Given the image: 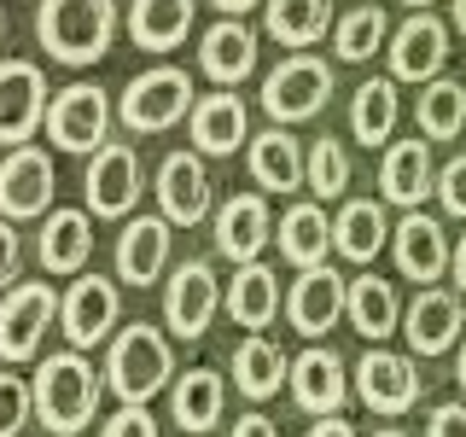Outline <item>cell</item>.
<instances>
[{
  "instance_id": "5",
  "label": "cell",
  "mask_w": 466,
  "mask_h": 437,
  "mask_svg": "<svg viewBox=\"0 0 466 437\" xmlns=\"http://www.w3.org/2000/svg\"><path fill=\"white\" fill-rule=\"evenodd\" d=\"M327 99H332V65L315 53H291L262 76V111L274 123H309Z\"/></svg>"
},
{
  "instance_id": "23",
  "label": "cell",
  "mask_w": 466,
  "mask_h": 437,
  "mask_svg": "<svg viewBox=\"0 0 466 437\" xmlns=\"http://www.w3.org/2000/svg\"><path fill=\"white\" fill-rule=\"evenodd\" d=\"M157 204L175 228H193L210 216V169H204L198 152H169L164 169H157Z\"/></svg>"
},
{
  "instance_id": "49",
  "label": "cell",
  "mask_w": 466,
  "mask_h": 437,
  "mask_svg": "<svg viewBox=\"0 0 466 437\" xmlns=\"http://www.w3.org/2000/svg\"><path fill=\"white\" fill-rule=\"evenodd\" d=\"M449 24H455L461 36H466V0H455V6H449Z\"/></svg>"
},
{
  "instance_id": "3",
  "label": "cell",
  "mask_w": 466,
  "mask_h": 437,
  "mask_svg": "<svg viewBox=\"0 0 466 437\" xmlns=\"http://www.w3.org/2000/svg\"><path fill=\"white\" fill-rule=\"evenodd\" d=\"M175 379V350L169 339L152 327V320H135L111 339V356H106V385L116 391L123 402H152Z\"/></svg>"
},
{
  "instance_id": "24",
  "label": "cell",
  "mask_w": 466,
  "mask_h": 437,
  "mask_svg": "<svg viewBox=\"0 0 466 437\" xmlns=\"http://www.w3.org/2000/svg\"><path fill=\"white\" fill-rule=\"evenodd\" d=\"M169 216H128L116 233V280L128 286H152L169 262Z\"/></svg>"
},
{
  "instance_id": "10",
  "label": "cell",
  "mask_w": 466,
  "mask_h": 437,
  "mask_svg": "<svg viewBox=\"0 0 466 437\" xmlns=\"http://www.w3.org/2000/svg\"><path fill=\"white\" fill-rule=\"evenodd\" d=\"M222 303H228V291H222V280H216V269L193 257V262H181V269L164 280V327L175 332V339H204Z\"/></svg>"
},
{
  "instance_id": "42",
  "label": "cell",
  "mask_w": 466,
  "mask_h": 437,
  "mask_svg": "<svg viewBox=\"0 0 466 437\" xmlns=\"http://www.w3.org/2000/svg\"><path fill=\"white\" fill-rule=\"evenodd\" d=\"M18 262H24V245H18V228L0 216V291L18 286Z\"/></svg>"
},
{
  "instance_id": "20",
  "label": "cell",
  "mask_w": 466,
  "mask_h": 437,
  "mask_svg": "<svg viewBox=\"0 0 466 437\" xmlns=\"http://www.w3.org/2000/svg\"><path fill=\"white\" fill-rule=\"evenodd\" d=\"M245 164H251V181L262 193H298V187H309V152L298 146V135H286V123L251 135Z\"/></svg>"
},
{
  "instance_id": "37",
  "label": "cell",
  "mask_w": 466,
  "mask_h": 437,
  "mask_svg": "<svg viewBox=\"0 0 466 437\" xmlns=\"http://www.w3.org/2000/svg\"><path fill=\"white\" fill-rule=\"evenodd\" d=\"M379 47H390L385 6H356V12H344V18L332 24V53L350 58V65H368Z\"/></svg>"
},
{
  "instance_id": "6",
  "label": "cell",
  "mask_w": 466,
  "mask_h": 437,
  "mask_svg": "<svg viewBox=\"0 0 466 437\" xmlns=\"http://www.w3.org/2000/svg\"><path fill=\"white\" fill-rule=\"evenodd\" d=\"M47 140L58 146V152L94 158L99 146L111 140V99H106V87L70 82L65 94H53V106H47Z\"/></svg>"
},
{
  "instance_id": "48",
  "label": "cell",
  "mask_w": 466,
  "mask_h": 437,
  "mask_svg": "<svg viewBox=\"0 0 466 437\" xmlns=\"http://www.w3.org/2000/svg\"><path fill=\"white\" fill-rule=\"evenodd\" d=\"M455 385H461V391H466V339H461V344H455Z\"/></svg>"
},
{
  "instance_id": "33",
  "label": "cell",
  "mask_w": 466,
  "mask_h": 437,
  "mask_svg": "<svg viewBox=\"0 0 466 437\" xmlns=\"http://www.w3.org/2000/svg\"><path fill=\"white\" fill-rule=\"evenodd\" d=\"M228 315L239 320V327L262 332L280 315V274H274L268 262H239V269H233V286H228Z\"/></svg>"
},
{
  "instance_id": "52",
  "label": "cell",
  "mask_w": 466,
  "mask_h": 437,
  "mask_svg": "<svg viewBox=\"0 0 466 437\" xmlns=\"http://www.w3.org/2000/svg\"><path fill=\"white\" fill-rule=\"evenodd\" d=\"M0 36H6V0H0Z\"/></svg>"
},
{
  "instance_id": "13",
  "label": "cell",
  "mask_w": 466,
  "mask_h": 437,
  "mask_svg": "<svg viewBox=\"0 0 466 437\" xmlns=\"http://www.w3.org/2000/svg\"><path fill=\"white\" fill-rule=\"evenodd\" d=\"M344 310H350V280L339 269H327V262L298 269V280L286 291V320L303 332V339H327V332L344 320Z\"/></svg>"
},
{
  "instance_id": "16",
  "label": "cell",
  "mask_w": 466,
  "mask_h": 437,
  "mask_svg": "<svg viewBox=\"0 0 466 437\" xmlns=\"http://www.w3.org/2000/svg\"><path fill=\"white\" fill-rule=\"evenodd\" d=\"M350 373H356V368H344V356L332 344L303 350V356L291 361V402H298L303 414H315V420L339 414V408L350 402V391H356Z\"/></svg>"
},
{
  "instance_id": "34",
  "label": "cell",
  "mask_w": 466,
  "mask_h": 437,
  "mask_svg": "<svg viewBox=\"0 0 466 437\" xmlns=\"http://www.w3.org/2000/svg\"><path fill=\"white\" fill-rule=\"evenodd\" d=\"M233 385H239L251 402H268L280 385H291V361H286V350L274 344V339H262V332H251V339L233 350Z\"/></svg>"
},
{
  "instance_id": "21",
  "label": "cell",
  "mask_w": 466,
  "mask_h": 437,
  "mask_svg": "<svg viewBox=\"0 0 466 437\" xmlns=\"http://www.w3.org/2000/svg\"><path fill=\"white\" fill-rule=\"evenodd\" d=\"M379 193L397 210H420V198L437 193V169H431V140H390L379 158Z\"/></svg>"
},
{
  "instance_id": "38",
  "label": "cell",
  "mask_w": 466,
  "mask_h": 437,
  "mask_svg": "<svg viewBox=\"0 0 466 437\" xmlns=\"http://www.w3.org/2000/svg\"><path fill=\"white\" fill-rule=\"evenodd\" d=\"M344 187H350V152H344V140L320 135L309 146V193L332 204V198H344Z\"/></svg>"
},
{
  "instance_id": "29",
  "label": "cell",
  "mask_w": 466,
  "mask_h": 437,
  "mask_svg": "<svg viewBox=\"0 0 466 437\" xmlns=\"http://www.w3.org/2000/svg\"><path fill=\"white\" fill-rule=\"evenodd\" d=\"M344 320L361 332L368 344H385L390 332H402V303H397V286L379 280V274H356L350 280V310Z\"/></svg>"
},
{
  "instance_id": "27",
  "label": "cell",
  "mask_w": 466,
  "mask_h": 437,
  "mask_svg": "<svg viewBox=\"0 0 466 437\" xmlns=\"http://www.w3.org/2000/svg\"><path fill=\"white\" fill-rule=\"evenodd\" d=\"M198 65H204V76H210L216 87H239L257 70V29L239 24V18H222L210 36H204Z\"/></svg>"
},
{
  "instance_id": "51",
  "label": "cell",
  "mask_w": 466,
  "mask_h": 437,
  "mask_svg": "<svg viewBox=\"0 0 466 437\" xmlns=\"http://www.w3.org/2000/svg\"><path fill=\"white\" fill-rule=\"evenodd\" d=\"M402 6H414V12H431V0H402Z\"/></svg>"
},
{
  "instance_id": "19",
  "label": "cell",
  "mask_w": 466,
  "mask_h": 437,
  "mask_svg": "<svg viewBox=\"0 0 466 437\" xmlns=\"http://www.w3.org/2000/svg\"><path fill=\"white\" fill-rule=\"evenodd\" d=\"M274 239V216H268V198L262 193H233L222 210H216V251H222L233 269L239 262H262Z\"/></svg>"
},
{
  "instance_id": "17",
  "label": "cell",
  "mask_w": 466,
  "mask_h": 437,
  "mask_svg": "<svg viewBox=\"0 0 466 437\" xmlns=\"http://www.w3.org/2000/svg\"><path fill=\"white\" fill-rule=\"evenodd\" d=\"M390 251H397V269H402V280H414V286H437L449 274V257H455V245H449V233L437 216L426 210H408L397 233H390Z\"/></svg>"
},
{
  "instance_id": "9",
  "label": "cell",
  "mask_w": 466,
  "mask_h": 437,
  "mask_svg": "<svg viewBox=\"0 0 466 437\" xmlns=\"http://www.w3.org/2000/svg\"><path fill=\"white\" fill-rule=\"evenodd\" d=\"M53 193H58L53 158L41 152L35 140L12 146V152L0 158V216H6V222H35V216H47Z\"/></svg>"
},
{
  "instance_id": "7",
  "label": "cell",
  "mask_w": 466,
  "mask_h": 437,
  "mask_svg": "<svg viewBox=\"0 0 466 437\" xmlns=\"http://www.w3.org/2000/svg\"><path fill=\"white\" fill-rule=\"evenodd\" d=\"M58 291L53 280H18L12 291H0V361H29L47 339V327L58 320Z\"/></svg>"
},
{
  "instance_id": "11",
  "label": "cell",
  "mask_w": 466,
  "mask_h": 437,
  "mask_svg": "<svg viewBox=\"0 0 466 437\" xmlns=\"http://www.w3.org/2000/svg\"><path fill=\"white\" fill-rule=\"evenodd\" d=\"M116 315H123V291H116V280H106V274H76L65 291V303H58V327H65L70 350H94L106 344L116 332Z\"/></svg>"
},
{
  "instance_id": "32",
  "label": "cell",
  "mask_w": 466,
  "mask_h": 437,
  "mask_svg": "<svg viewBox=\"0 0 466 437\" xmlns=\"http://www.w3.org/2000/svg\"><path fill=\"white\" fill-rule=\"evenodd\" d=\"M390 233L397 228L385 222V204L379 198H344V210L332 216V239H339V251L350 262H373L390 245Z\"/></svg>"
},
{
  "instance_id": "25",
  "label": "cell",
  "mask_w": 466,
  "mask_h": 437,
  "mask_svg": "<svg viewBox=\"0 0 466 437\" xmlns=\"http://www.w3.org/2000/svg\"><path fill=\"white\" fill-rule=\"evenodd\" d=\"M222 408H228V379L216 368H187L169 385V420L181 432H216L222 426Z\"/></svg>"
},
{
  "instance_id": "22",
  "label": "cell",
  "mask_w": 466,
  "mask_h": 437,
  "mask_svg": "<svg viewBox=\"0 0 466 437\" xmlns=\"http://www.w3.org/2000/svg\"><path fill=\"white\" fill-rule=\"evenodd\" d=\"M187 128H193V146L204 158H233L239 146H251V117H245V99L233 94V87H222V94H198Z\"/></svg>"
},
{
  "instance_id": "50",
  "label": "cell",
  "mask_w": 466,
  "mask_h": 437,
  "mask_svg": "<svg viewBox=\"0 0 466 437\" xmlns=\"http://www.w3.org/2000/svg\"><path fill=\"white\" fill-rule=\"evenodd\" d=\"M373 437H408V432H397V426H379V432H373Z\"/></svg>"
},
{
  "instance_id": "12",
  "label": "cell",
  "mask_w": 466,
  "mask_h": 437,
  "mask_svg": "<svg viewBox=\"0 0 466 437\" xmlns=\"http://www.w3.org/2000/svg\"><path fill=\"white\" fill-rule=\"evenodd\" d=\"M47 123V76L35 58H0V146H29Z\"/></svg>"
},
{
  "instance_id": "47",
  "label": "cell",
  "mask_w": 466,
  "mask_h": 437,
  "mask_svg": "<svg viewBox=\"0 0 466 437\" xmlns=\"http://www.w3.org/2000/svg\"><path fill=\"white\" fill-rule=\"evenodd\" d=\"M222 18H239V12H251V6H262V0H210Z\"/></svg>"
},
{
  "instance_id": "18",
  "label": "cell",
  "mask_w": 466,
  "mask_h": 437,
  "mask_svg": "<svg viewBox=\"0 0 466 437\" xmlns=\"http://www.w3.org/2000/svg\"><path fill=\"white\" fill-rule=\"evenodd\" d=\"M390 76L397 82H431L449 58V24L437 12H414L408 24L390 29Z\"/></svg>"
},
{
  "instance_id": "1",
  "label": "cell",
  "mask_w": 466,
  "mask_h": 437,
  "mask_svg": "<svg viewBox=\"0 0 466 437\" xmlns=\"http://www.w3.org/2000/svg\"><path fill=\"white\" fill-rule=\"evenodd\" d=\"M35 36L47 47V58H58L70 70L99 65L116 41V0H41Z\"/></svg>"
},
{
  "instance_id": "35",
  "label": "cell",
  "mask_w": 466,
  "mask_h": 437,
  "mask_svg": "<svg viewBox=\"0 0 466 437\" xmlns=\"http://www.w3.org/2000/svg\"><path fill=\"white\" fill-rule=\"evenodd\" d=\"M262 24H268V36L280 41V47L303 53L339 18H332V0H262Z\"/></svg>"
},
{
  "instance_id": "46",
  "label": "cell",
  "mask_w": 466,
  "mask_h": 437,
  "mask_svg": "<svg viewBox=\"0 0 466 437\" xmlns=\"http://www.w3.org/2000/svg\"><path fill=\"white\" fill-rule=\"evenodd\" d=\"M449 280H455V291L466 298V233L455 239V257H449Z\"/></svg>"
},
{
  "instance_id": "8",
  "label": "cell",
  "mask_w": 466,
  "mask_h": 437,
  "mask_svg": "<svg viewBox=\"0 0 466 437\" xmlns=\"http://www.w3.org/2000/svg\"><path fill=\"white\" fill-rule=\"evenodd\" d=\"M82 198L106 222H128V210L140 204V152L128 140H106L82 169Z\"/></svg>"
},
{
  "instance_id": "2",
  "label": "cell",
  "mask_w": 466,
  "mask_h": 437,
  "mask_svg": "<svg viewBox=\"0 0 466 437\" xmlns=\"http://www.w3.org/2000/svg\"><path fill=\"white\" fill-rule=\"evenodd\" d=\"M35 414H41V426H47L53 437H76L94 426V414H99V373H94V361L82 356V350H58V356H47L35 368Z\"/></svg>"
},
{
  "instance_id": "44",
  "label": "cell",
  "mask_w": 466,
  "mask_h": 437,
  "mask_svg": "<svg viewBox=\"0 0 466 437\" xmlns=\"http://www.w3.org/2000/svg\"><path fill=\"white\" fill-rule=\"evenodd\" d=\"M233 437H280V420H268L262 408H251V414L233 420Z\"/></svg>"
},
{
  "instance_id": "14",
  "label": "cell",
  "mask_w": 466,
  "mask_h": 437,
  "mask_svg": "<svg viewBox=\"0 0 466 437\" xmlns=\"http://www.w3.org/2000/svg\"><path fill=\"white\" fill-rule=\"evenodd\" d=\"M356 397L373 408V414L397 420L408 408L420 402V361L402 356V350H368V356L356 361Z\"/></svg>"
},
{
  "instance_id": "31",
  "label": "cell",
  "mask_w": 466,
  "mask_h": 437,
  "mask_svg": "<svg viewBox=\"0 0 466 437\" xmlns=\"http://www.w3.org/2000/svg\"><path fill=\"white\" fill-rule=\"evenodd\" d=\"M193 6L198 0H135L128 6V36L146 53H175L193 29Z\"/></svg>"
},
{
  "instance_id": "36",
  "label": "cell",
  "mask_w": 466,
  "mask_h": 437,
  "mask_svg": "<svg viewBox=\"0 0 466 437\" xmlns=\"http://www.w3.org/2000/svg\"><path fill=\"white\" fill-rule=\"evenodd\" d=\"M420 135L426 140H455L466 135V82L455 76H431L420 87Z\"/></svg>"
},
{
  "instance_id": "4",
  "label": "cell",
  "mask_w": 466,
  "mask_h": 437,
  "mask_svg": "<svg viewBox=\"0 0 466 437\" xmlns=\"http://www.w3.org/2000/svg\"><path fill=\"white\" fill-rule=\"evenodd\" d=\"M193 106H198L193 76H187L181 65H152L123 87L116 117H123L128 135H164V128L181 123V117H193Z\"/></svg>"
},
{
  "instance_id": "40",
  "label": "cell",
  "mask_w": 466,
  "mask_h": 437,
  "mask_svg": "<svg viewBox=\"0 0 466 437\" xmlns=\"http://www.w3.org/2000/svg\"><path fill=\"white\" fill-rule=\"evenodd\" d=\"M99 437H157V420L146 414V402H123L106 426H99Z\"/></svg>"
},
{
  "instance_id": "28",
  "label": "cell",
  "mask_w": 466,
  "mask_h": 437,
  "mask_svg": "<svg viewBox=\"0 0 466 437\" xmlns=\"http://www.w3.org/2000/svg\"><path fill=\"white\" fill-rule=\"evenodd\" d=\"M274 239H280V257L291 269H315V262H327V251H339L327 204H291V210H280V233Z\"/></svg>"
},
{
  "instance_id": "26",
  "label": "cell",
  "mask_w": 466,
  "mask_h": 437,
  "mask_svg": "<svg viewBox=\"0 0 466 437\" xmlns=\"http://www.w3.org/2000/svg\"><path fill=\"white\" fill-rule=\"evenodd\" d=\"M35 251L47 274H82L94 257V210H47Z\"/></svg>"
},
{
  "instance_id": "39",
  "label": "cell",
  "mask_w": 466,
  "mask_h": 437,
  "mask_svg": "<svg viewBox=\"0 0 466 437\" xmlns=\"http://www.w3.org/2000/svg\"><path fill=\"white\" fill-rule=\"evenodd\" d=\"M35 414V385L18 373H0V437H18Z\"/></svg>"
},
{
  "instance_id": "30",
  "label": "cell",
  "mask_w": 466,
  "mask_h": 437,
  "mask_svg": "<svg viewBox=\"0 0 466 437\" xmlns=\"http://www.w3.org/2000/svg\"><path fill=\"white\" fill-rule=\"evenodd\" d=\"M397 117H402L397 76H368L356 94H350V135H356L361 146H390Z\"/></svg>"
},
{
  "instance_id": "43",
  "label": "cell",
  "mask_w": 466,
  "mask_h": 437,
  "mask_svg": "<svg viewBox=\"0 0 466 437\" xmlns=\"http://www.w3.org/2000/svg\"><path fill=\"white\" fill-rule=\"evenodd\" d=\"M426 437H466V402H443V408H431Z\"/></svg>"
},
{
  "instance_id": "15",
  "label": "cell",
  "mask_w": 466,
  "mask_h": 437,
  "mask_svg": "<svg viewBox=\"0 0 466 437\" xmlns=\"http://www.w3.org/2000/svg\"><path fill=\"white\" fill-rule=\"evenodd\" d=\"M402 339L420 361L426 356H443L466 339V310H461V291H443V286H420V298L402 310Z\"/></svg>"
},
{
  "instance_id": "45",
  "label": "cell",
  "mask_w": 466,
  "mask_h": 437,
  "mask_svg": "<svg viewBox=\"0 0 466 437\" xmlns=\"http://www.w3.org/2000/svg\"><path fill=\"white\" fill-rule=\"evenodd\" d=\"M303 437H356V426H350V420H339V414H327V420H315Z\"/></svg>"
},
{
  "instance_id": "41",
  "label": "cell",
  "mask_w": 466,
  "mask_h": 437,
  "mask_svg": "<svg viewBox=\"0 0 466 437\" xmlns=\"http://www.w3.org/2000/svg\"><path fill=\"white\" fill-rule=\"evenodd\" d=\"M437 198H443L449 216L466 222V158H449V164L437 169Z\"/></svg>"
}]
</instances>
